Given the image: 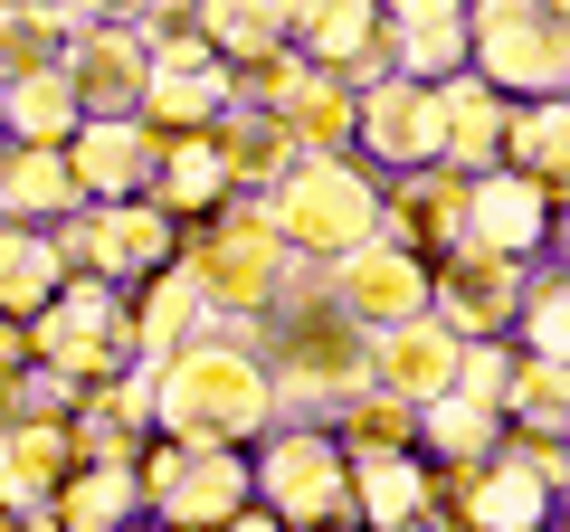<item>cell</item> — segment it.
<instances>
[{"instance_id": "6da1fadb", "label": "cell", "mask_w": 570, "mask_h": 532, "mask_svg": "<svg viewBox=\"0 0 570 532\" xmlns=\"http://www.w3.org/2000/svg\"><path fill=\"white\" fill-rule=\"evenodd\" d=\"M142 410L181 447H238L247 456V437L276 428V381H266V362L247 343L200 333V343H181L171 362L142 371Z\"/></svg>"}, {"instance_id": "7a4b0ae2", "label": "cell", "mask_w": 570, "mask_h": 532, "mask_svg": "<svg viewBox=\"0 0 570 532\" xmlns=\"http://www.w3.org/2000/svg\"><path fill=\"white\" fill-rule=\"evenodd\" d=\"M257 209H266V228L285 238L295 266H333L362 238H381V181H371L352 152H295L285 181L266 190Z\"/></svg>"}, {"instance_id": "3957f363", "label": "cell", "mask_w": 570, "mask_h": 532, "mask_svg": "<svg viewBox=\"0 0 570 532\" xmlns=\"http://www.w3.org/2000/svg\"><path fill=\"white\" fill-rule=\"evenodd\" d=\"M181 276L200 286L209 324H247V314H276L285 295L305 286L295 276V257H285V238L266 228V209H209V228L181 247Z\"/></svg>"}, {"instance_id": "277c9868", "label": "cell", "mask_w": 570, "mask_h": 532, "mask_svg": "<svg viewBox=\"0 0 570 532\" xmlns=\"http://www.w3.org/2000/svg\"><path fill=\"white\" fill-rule=\"evenodd\" d=\"M276 381V410H324V428L371 390V333L352 314H333L314 286H295V314H285V343L266 362Z\"/></svg>"}, {"instance_id": "5b68a950", "label": "cell", "mask_w": 570, "mask_h": 532, "mask_svg": "<svg viewBox=\"0 0 570 532\" xmlns=\"http://www.w3.org/2000/svg\"><path fill=\"white\" fill-rule=\"evenodd\" d=\"M466 77L504 105H542L570 77L561 0H466Z\"/></svg>"}, {"instance_id": "8992f818", "label": "cell", "mask_w": 570, "mask_h": 532, "mask_svg": "<svg viewBox=\"0 0 570 532\" xmlns=\"http://www.w3.org/2000/svg\"><path fill=\"white\" fill-rule=\"evenodd\" d=\"M551 494H561V437H513L475 466H448V485L428 475V513L448 504L456 532H551Z\"/></svg>"}, {"instance_id": "52a82bcc", "label": "cell", "mask_w": 570, "mask_h": 532, "mask_svg": "<svg viewBox=\"0 0 570 532\" xmlns=\"http://www.w3.org/2000/svg\"><path fill=\"white\" fill-rule=\"evenodd\" d=\"M247 485H257V513H276L285 532H333V523H352V456L333 447L324 418L266 428Z\"/></svg>"}, {"instance_id": "ba28073f", "label": "cell", "mask_w": 570, "mask_h": 532, "mask_svg": "<svg viewBox=\"0 0 570 532\" xmlns=\"http://www.w3.org/2000/svg\"><path fill=\"white\" fill-rule=\"evenodd\" d=\"M20 343H29L39 371H58V381H77V390L134 371V352H124V295L96 286V276H67V286L20 324Z\"/></svg>"}, {"instance_id": "9c48e42d", "label": "cell", "mask_w": 570, "mask_h": 532, "mask_svg": "<svg viewBox=\"0 0 570 532\" xmlns=\"http://www.w3.org/2000/svg\"><path fill=\"white\" fill-rule=\"evenodd\" d=\"M171 228H181V219H163L153 200H86V209H67V219L48 228V247H58L67 276L124 286V276H163V266L181 257Z\"/></svg>"}, {"instance_id": "30bf717a", "label": "cell", "mask_w": 570, "mask_h": 532, "mask_svg": "<svg viewBox=\"0 0 570 532\" xmlns=\"http://www.w3.org/2000/svg\"><path fill=\"white\" fill-rule=\"evenodd\" d=\"M134 475H142V513L163 532H219L247 504V456L238 447H181V437H163V447L134 456Z\"/></svg>"}, {"instance_id": "8fae6325", "label": "cell", "mask_w": 570, "mask_h": 532, "mask_svg": "<svg viewBox=\"0 0 570 532\" xmlns=\"http://www.w3.org/2000/svg\"><path fill=\"white\" fill-rule=\"evenodd\" d=\"M551 209H561V190L523 181V171H466V190H456V247H485V257H513L532 266L551 238Z\"/></svg>"}, {"instance_id": "7c38bea8", "label": "cell", "mask_w": 570, "mask_h": 532, "mask_svg": "<svg viewBox=\"0 0 570 532\" xmlns=\"http://www.w3.org/2000/svg\"><path fill=\"white\" fill-rule=\"evenodd\" d=\"M523 276H532V266H513V257L448 247V257L428 266V314H438L456 343H504V333H513V305H523Z\"/></svg>"}, {"instance_id": "4fadbf2b", "label": "cell", "mask_w": 570, "mask_h": 532, "mask_svg": "<svg viewBox=\"0 0 570 532\" xmlns=\"http://www.w3.org/2000/svg\"><path fill=\"white\" fill-rule=\"evenodd\" d=\"M314 295H324L333 314H352L362 333H390V324H409V314H428V266L409 257V247H390V238H362L352 257L324 266Z\"/></svg>"}, {"instance_id": "5bb4252c", "label": "cell", "mask_w": 570, "mask_h": 532, "mask_svg": "<svg viewBox=\"0 0 570 532\" xmlns=\"http://www.w3.org/2000/svg\"><path fill=\"white\" fill-rule=\"evenodd\" d=\"M352 152L390 162V171H428L438 162V86H419V77L352 86Z\"/></svg>"}, {"instance_id": "9a60e30c", "label": "cell", "mask_w": 570, "mask_h": 532, "mask_svg": "<svg viewBox=\"0 0 570 532\" xmlns=\"http://www.w3.org/2000/svg\"><path fill=\"white\" fill-rule=\"evenodd\" d=\"M58 152H67V171H77V200H142L163 134H153L142 115H86Z\"/></svg>"}, {"instance_id": "2e32d148", "label": "cell", "mask_w": 570, "mask_h": 532, "mask_svg": "<svg viewBox=\"0 0 570 532\" xmlns=\"http://www.w3.org/2000/svg\"><path fill=\"white\" fill-rule=\"evenodd\" d=\"M456 333L438 324V314H409V324L371 333V390H390L400 410H428V400H448L456 390Z\"/></svg>"}, {"instance_id": "e0dca14e", "label": "cell", "mask_w": 570, "mask_h": 532, "mask_svg": "<svg viewBox=\"0 0 570 532\" xmlns=\"http://www.w3.org/2000/svg\"><path fill=\"white\" fill-rule=\"evenodd\" d=\"M381 48H390V77H419V86L466 77V0H381Z\"/></svg>"}, {"instance_id": "ac0fdd59", "label": "cell", "mask_w": 570, "mask_h": 532, "mask_svg": "<svg viewBox=\"0 0 570 532\" xmlns=\"http://www.w3.org/2000/svg\"><path fill=\"white\" fill-rule=\"evenodd\" d=\"M58 67H67V86H77L86 115H134L142 105V29H124V20L77 29V39L58 48Z\"/></svg>"}, {"instance_id": "d6986e66", "label": "cell", "mask_w": 570, "mask_h": 532, "mask_svg": "<svg viewBox=\"0 0 570 532\" xmlns=\"http://www.w3.org/2000/svg\"><path fill=\"white\" fill-rule=\"evenodd\" d=\"M285 48H295L305 67H324V77H343V86L390 77V48H381V0H314V20L295 29Z\"/></svg>"}, {"instance_id": "ffe728a7", "label": "cell", "mask_w": 570, "mask_h": 532, "mask_svg": "<svg viewBox=\"0 0 570 532\" xmlns=\"http://www.w3.org/2000/svg\"><path fill=\"white\" fill-rule=\"evenodd\" d=\"M200 333H209V305H200V286L181 276V257H171L163 276H142V295L124 305V352H134V371L171 362V352L200 343Z\"/></svg>"}, {"instance_id": "44dd1931", "label": "cell", "mask_w": 570, "mask_h": 532, "mask_svg": "<svg viewBox=\"0 0 570 532\" xmlns=\"http://www.w3.org/2000/svg\"><path fill=\"white\" fill-rule=\"evenodd\" d=\"M456 190H466V181L438 171V162H428V171H400V190H381V238L409 247L419 266H438V257L456 247Z\"/></svg>"}, {"instance_id": "7402d4cb", "label": "cell", "mask_w": 570, "mask_h": 532, "mask_svg": "<svg viewBox=\"0 0 570 532\" xmlns=\"http://www.w3.org/2000/svg\"><path fill=\"white\" fill-rule=\"evenodd\" d=\"M142 200L163 209V219H209V209H228L238 190H228V162L209 134H163V152H153V190Z\"/></svg>"}, {"instance_id": "603a6c76", "label": "cell", "mask_w": 570, "mask_h": 532, "mask_svg": "<svg viewBox=\"0 0 570 532\" xmlns=\"http://www.w3.org/2000/svg\"><path fill=\"white\" fill-rule=\"evenodd\" d=\"M77 447H67V418H10L0 428V513H29L67 485Z\"/></svg>"}, {"instance_id": "cb8c5ba5", "label": "cell", "mask_w": 570, "mask_h": 532, "mask_svg": "<svg viewBox=\"0 0 570 532\" xmlns=\"http://www.w3.org/2000/svg\"><path fill=\"white\" fill-rule=\"evenodd\" d=\"M494 152H504V96L475 77H448L438 86V171H494Z\"/></svg>"}, {"instance_id": "d4e9b609", "label": "cell", "mask_w": 570, "mask_h": 532, "mask_svg": "<svg viewBox=\"0 0 570 532\" xmlns=\"http://www.w3.org/2000/svg\"><path fill=\"white\" fill-rule=\"evenodd\" d=\"M77 200V171H67V152L48 144H10L0 152V219H20V228H58Z\"/></svg>"}, {"instance_id": "484cf974", "label": "cell", "mask_w": 570, "mask_h": 532, "mask_svg": "<svg viewBox=\"0 0 570 532\" xmlns=\"http://www.w3.org/2000/svg\"><path fill=\"white\" fill-rule=\"evenodd\" d=\"M77 124H86V105H77V86H67V67H20V77H0V134H10V144H48L58 152Z\"/></svg>"}, {"instance_id": "4316f807", "label": "cell", "mask_w": 570, "mask_h": 532, "mask_svg": "<svg viewBox=\"0 0 570 532\" xmlns=\"http://www.w3.org/2000/svg\"><path fill=\"white\" fill-rule=\"evenodd\" d=\"M209 144H219V162H228V190H247V200H266V190L285 181V162H295V134H285L276 115H257V105H228V115L209 124Z\"/></svg>"}, {"instance_id": "83f0119b", "label": "cell", "mask_w": 570, "mask_h": 532, "mask_svg": "<svg viewBox=\"0 0 570 532\" xmlns=\"http://www.w3.org/2000/svg\"><path fill=\"white\" fill-rule=\"evenodd\" d=\"M428 523V466L419 456H352V532H409Z\"/></svg>"}, {"instance_id": "f1b7e54d", "label": "cell", "mask_w": 570, "mask_h": 532, "mask_svg": "<svg viewBox=\"0 0 570 532\" xmlns=\"http://www.w3.org/2000/svg\"><path fill=\"white\" fill-rule=\"evenodd\" d=\"M58 286H67V266H58V247H48V228L0 219V324H29Z\"/></svg>"}, {"instance_id": "f546056e", "label": "cell", "mask_w": 570, "mask_h": 532, "mask_svg": "<svg viewBox=\"0 0 570 532\" xmlns=\"http://www.w3.org/2000/svg\"><path fill=\"white\" fill-rule=\"evenodd\" d=\"M561 152H570V105H561V96H542V105H504V152H494L504 171H523V181L561 190Z\"/></svg>"}, {"instance_id": "4dcf8cb0", "label": "cell", "mask_w": 570, "mask_h": 532, "mask_svg": "<svg viewBox=\"0 0 570 532\" xmlns=\"http://www.w3.org/2000/svg\"><path fill=\"white\" fill-rule=\"evenodd\" d=\"M276 124L295 134V152H352V86L324 77V67H305L295 96L276 105Z\"/></svg>"}, {"instance_id": "1f68e13d", "label": "cell", "mask_w": 570, "mask_h": 532, "mask_svg": "<svg viewBox=\"0 0 570 532\" xmlns=\"http://www.w3.org/2000/svg\"><path fill=\"white\" fill-rule=\"evenodd\" d=\"M504 447V418L475 410L466 390H448V400H428L419 410V456H438V466H475V456Z\"/></svg>"}, {"instance_id": "d6a6232c", "label": "cell", "mask_w": 570, "mask_h": 532, "mask_svg": "<svg viewBox=\"0 0 570 532\" xmlns=\"http://www.w3.org/2000/svg\"><path fill=\"white\" fill-rule=\"evenodd\" d=\"M190 29L209 39L219 67H247V58H266V48H285V29H276L266 0H190Z\"/></svg>"}, {"instance_id": "836d02e7", "label": "cell", "mask_w": 570, "mask_h": 532, "mask_svg": "<svg viewBox=\"0 0 570 532\" xmlns=\"http://www.w3.org/2000/svg\"><path fill=\"white\" fill-rule=\"evenodd\" d=\"M333 447L343 456H419V410H400L390 390H362L343 410V428H333Z\"/></svg>"}, {"instance_id": "e575fe53", "label": "cell", "mask_w": 570, "mask_h": 532, "mask_svg": "<svg viewBox=\"0 0 570 532\" xmlns=\"http://www.w3.org/2000/svg\"><path fill=\"white\" fill-rule=\"evenodd\" d=\"M504 418H513V437H561V418H570V381H561V362H523V352H513Z\"/></svg>"}, {"instance_id": "d590c367", "label": "cell", "mask_w": 570, "mask_h": 532, "mask_svg": "<svg viewBox=\"0 0 570 532\" xmlns=\"http://www.w3.org/2000/svg\"><path fill=\"white\" fill-rule=\"evenodd\" d=\"M504 343H523V362H561V352H570V295H561V276H523V305H513Z\"/></svg>"}, {"instance_id": "8d00e7d4", "label": "cell", "mask_w": 570, "mask_h": 532, "mask_svg": "<svg viewBox=\"0 0 570 532\" xmlns=\"http://www.w3.org/2000/svg\"><path fill=\"white\" fill-rule=\"evenodd\" d=\"M504 381H513V343H466L456 352V390H466L475 410L504 418Z\"/></svg>"}, {"instance_id": "74e56055", "label": "cell", "mask_w": 570, "mask_h": 532, "mask_svg": "<svg viewBox=\"0 0 570 532\" xmlns=\"http://www.w3.org/2000/svg\"><path fill=\"white\" fill-rule=\"evenodd\" d=\"M20 10L48 29V39H77V29H96V20H105V0H20Z\"/></svg>"}, {"instance_id": "f35d334b", "label": "cell", "mask_w": 570, "mask_h": 532, "mask_svg": "<svg viewBox=\"0 0 570 532\" xmlns=\"http://www.w3.org/2000/svg\"><path fill=\"white\" fill-rule=\"evenodd\" d=\"M105 20H124V29H171V20H190V0H105Z\"/></svg>"}, {"instance_id": "ab89813d", "label": "cell", "mask_w": 570, "mask_h": 532, "mask_svg": "<svg viewBox=\"0 0 570 532\" xmlns=\"http://www.w3.org/2000/svg\"><path fill=\"white\" fill-rule=\"evenodd\" d=\"M219 532H285V523H276V513H257V504H238V513H228Z\"/></svg>"}, {"instance_id": "60d3db41", "label": "cell", "mask_w": 570, "mask_h": 532, "mask_svg": "<svg viewBox=\"0 0 570 532\" xmlns=\"http://www.w3.org/2000/svg\"><path fill=\"white\" fill-rule=\"evenodd\" d=\"M266 10H276V29H285V39H295V29L314 20V0H266Z\"/></svg>"}, {"instance_id": "b9f144b4", "label": "cell", "mask_w": 570, "mask_h": 532, "mask_svg": "<svg viewBox=\"0 0 570 532\" xmlns=\"http://www.w3.org/2000/svg\"><path fill=\"white\" fill-rule=\"evenodd\" d=\"M0 532H20V523H10V513H0Z\"/></svg>"}, {"instance_id": "7bdbcfd3", "label": "cell", "mask_w": 570, "mask_h": 532, "mask_svg": "<svg viewBox=\"0 0 570 532\" xmlns=\"http://www.w3.org/2000/svg\"><path fill=\"white\" fill-rule=\"evenodd\" d=\"M0 152H10V134H0Z\"/></svg>"}, {"instance_id": "ee69618b", "label": "cell", "mask_w": 570, "mask_h": 532, "mask_svg": "<svg viewBox=\"0 0 570 532\" xmlns=\"http://www.w3.org/2000/svg\"><path fill=\"white\" fill-rule=\"evenodd\" d=\"M409 532H428V523H409Z\"/></svg>"}, {"instance_id": "f6af8a7d", "label": "cell", "mask_w": 570, "mask_h": 532, "mask_svg": "<svg viewBox=\"0 0 570 532\" xmlns=\"http://www.w3.org/2000/svg\"><path fill=\"white\" fill-rule=\"evenodd\" d=\"M333 532H352V523H333Z\"/></svg>"}, {"instance_id": "bcb514c9", "label": "cell", "mask_w": 570, "mask_h": 532, "mask_svg": "<svg viewBox=\"0 0 570 532\" xmlns=\"http://www.w3.org/2000/svg\"><path fill=\"white\" fill-rule=\"evenodd\" d=\"M153 532H163V523H153Z\"/></svg>"}]
</instances>
